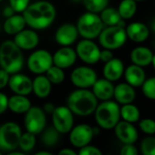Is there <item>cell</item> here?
I'll return each mask as SVG.
<instances>
[{
  "mask_svg": "<svg viewBox=\"0 0 155 155\" xmlns=\"http://www.w3.org/2000/svg\"><path fill=\"white\" fill-rule=\"evenodd\" d=\"M120 153L122 155H137L139 153L137 148L133 143H127L124 144L121 148Z\"/></svg>",
  "mask_w": 155,
  "mask_h": 155,
  "instance_id": "ab89813d",
  "label": "cell"
},
{
  "mask_svg": "<svg viewBox=\"0 0 155 155\" xmlns=\"http://www.w3.org/2000/svg\"><path fill=\"white\" fill-rule=\"evenodd\" d=\"M113 58H114L113 50L104 48V50L101 51V54H100V61H102L104 64L109 62V61L112 60Z\"/></svg>",
  "mask_w": 155,
  "mask_h": 155,
  "instance_id": "7bdbcfd3",
  "label": "cell"
},
{
  "mask_svg": "<svg viewBox=\"0 0 155 155\" xmlns=\"http://www.w3.org/2000/svg\"><path fill=\"white\" fill-rule=\"evenodd\" d=\"M100 17L106 26H112V25H119V24L124 20L121 17L118 9L114 7H106L100 13Z\"/></svg>",
  "mask_w": 155,
  "mask_h": 155,
  "instance_id": "83f0119b",
  "label": "cell"
},
{
  "mask_svg": "<svg viewBox=\"0 0 155 155\" xmlns=\"http://www.w3.org/2000/svg\"><path fill=\"white\" fill-rule=\"evenodd\" d=\"M114 85L113 82L107 80L106 78L97 79L94 84L92 86V92L95 97L100 101L111 100L114 97Z\"/></svg>",
  "mask_w": 155,
  "mask_h": 155,
  "instance_id": "d6986e66",
  "label": "cell"
},
{
  "mask_svg": "<svg viewBox=\"0 0 155 155\" xmlns=\"http://www.w3.org/2000/svg\"><path fill=\"white\" fill-rule=\"evenodd\" d=\"M93 130H94V135H96V134H99V129H98V128H93Z\"/></svg>",
  "mask_w": 155,
  "mask_h": 155,
  "instance_id": "681fc988",
  "label": "cell"
},
{
  "mask_svg": "<svg viewBox=\"0 0 155 155\" xmlns=\"http://www.w3.org/2000/svg\"><path fill=\"white\" fill-rule=\"evenodd\" d=\"M60 133L53 126L50 128H47L46 130L43 131L42 134V137H41V141L42 143L46 146V147H54L60 139Z\"/></svg>",
  "mask_w": 155,
  "mask_h": 155,
  "instance_id": "4dcf8cb0",
  "label": "cell"
},
{
  "mask_svg": "<svg viewBox=\"0 0 155 155\" xmlns=\"http://www.w3.org/2000/svg\"><path fill=\"white\" fill-rule=\"evenodd\" d=\"M36 155H52V153H50V152H47V151H39V152H37Z\"/></svg>",
  "mask_w": 155,
  "mask_h": 155,
  "instance_id": "7dc6e473",
  "label": "cell"
},
{
  "mask_svg": "<svg viewBox=\"0 0 155 155\" xmlns=\"http://www.w3.org/2000/svg\"><path fill=\"white\" fill-rule=\"evenodd\" d=\"M52 85L53 84L49 81L46 75L37 74L33 80V93L39 99H45L50 95Z\"/></svg>",
  "mask_w": 155,
  "mask_h": 155,
  "instance_id": "484cf974",
  "label": "cell"
},
{
  "mask_svg": "<svg viewBox=\"0 0 155 155\" xmlns=\"http://www.w3.org/2000/svg\"><path fill=\"white\" fill-rule=\"evenodd\" d=\"M136 2H141V1H145V0H135Z\"/></svg>",
  "mask_w": 155,
  "mask_h": 155,
  "instance_id": "db71d44e",
  "label": "cell"
},
{
  "mask_svg": "<svg viewBox=\"0 0 155 155\" xmlns=\"http://www.w3.org/2000/svg\"><path fill=\"white\" fill-rule=\"evenodd\" d=\"M51 115L53 126L61 134L70 133V131L74 127V114L67 105L55 107Z\"/></svg>",
  "mask_w": 155,
  "mask_h": 155,
  "instance_id": "30bf717a",
  "label": "cell"
},
{
  "mask_svg": "<svg viewBox=\"0 0 155 155\" xmlns=\"http://www.w3.org/2000/svg\"><path fill=\"white\" fill-rule=\"evenodd\" d=\"M24 153H23V152H16L15 150L13 151V152L8 153V154L9 155H24Z\"/></svg>",
  "mask_w": 155,
  "mask_h": 155,
  "instance_id": "c3c4849f",
  "label": "cell"
},
{
  "mask_svg": "<svg viewBox=\"0 0 155 155\" xmlns=\"http://www.w3.org/2000/svg\"><path fill=\"white\" fill-rule=\"evenodd\" d=\"M14 42L22 50H33L39 44V35L35 29H23L14 37Z\"/></svg>",
  "mask_w": 155,
  "mask_h": 155,
  "instance_id": "ac0fdd59",
  "label": "cell"
},
{
  "mask_svg": "<svg viewBox=\"0 0 155 155\" xmlns=\"http://www.w3.org/2000/svg\"><path fill=\"white\" fill-rule=\"evenodd\" d=\"M114 134L117 139L123 143L134 144L138 140V132L132 123L126 121H119L114 127Z\"/></svg>",
  "mask_w": 155,
  "mask_h": 155,
  "instance_id": "2e32d148",
  "label": "cell"
},
{
  "mask_svg": "<svg viewBox=\"0 0 155 155\" xmlns=\"http://www.w3.org/2000/svg\"><path fill=\"white\" fill-rule=\"evenodd\" d=\"M142 90L147 99L155 101V76L145 80L142 85Z\"/></svg>",
  "mask_w": 155,
  "mask_h": 155,
  "instance_id": "d590c367",
  "label": "cell"
},
{
  "mask_svg": "<svg viewBox=\"0 0 155 155\" xmlns=\"http://www.w3.org/2000/svg\"><path fill=\"white\" fill-rule=\"evenodd\" d=\"M139 127L143 133L148 135L155 134V120L150 118L142 119L139 123Z\"/></svg>",
  "mask_w": 155,
  "mask_h": 155,
  "instance_id": "8d00e7d4",
  "label": "cell"
},
{
  "mask_svg": "<svg viewBox=\"0 0 155 155\" xmlns=\"http://www.w3.org/2000/svg\"><path fill=\"white\" fill-rule=\"evenodd\" d=\"M121 118L124 121L134 124L137 123L140 120V110L138 107L132 104H123V106L120 109Z\"/></svg>",
  "mask_w": 155,
  "mask_h": 155,
  "instance_id": "f1b7e54d",
  "label": "cell"
},
{
  "mask_svg": "<svg viewBox=\"0 0 155 155\" xmlns=\"http://www.w3.org/2000/svg\"><path fill=\"white\" fill-rule=\"evenodd\" d=\"M79 35L76 25L72 23H64L61 25L55 31L54 40L62 46H70L77 40Z\"/></svg>",
  "mask_w": 155,
  "mask_h": 155,
  "instance_id": "5bb4252c",
  "label": "cell"
},
{
  "mask_svg": "<svg viewBox=\"0 0 155 155\" xmlns=\"http://www.w3.org/2000/svg\"><path fill=\"white\" fill-rule=\"evenodd\" d=\"M31 101L26 97V95L14 94L9 97L8 100V109L16 114H24L31 108Z\"/></svg>",
  "mask_w": 155,
  "mask_h": 155,
  "instance_id": "4316f807",
  "label": "cell"
},
{
  "mask_svg": "<svg viewBox=\"0 0 155 155\" xmlns=\"http://www.w3.org/2000/svg\"><path fill=\"white\" fill-rule=\"evenodd\" d=\"M22 135V130L18 124L6 122L0 126V151L2 153H10L16 150L19 146V141Z\"/></svg>",
  "mask_w": 155,
  "mask_h": 155,
  "instance_id": "52a82bcc",
  "label": "cell"
},
{
  "mask_svg": "<svg viewBox=\"0 0 155 155\" xmlns=\"http://www.w3.org/2000/svg\"><path fill=\"white\" fill-rule=\"evenodd\" d=\"M10 79V74L7 73L3 68L0 69V89H4L5 86L8 85Z\"/></svg>",
  "mask_w": 155,
  "mask_h": 155,
  "instance_id": "60d3db41",
  "label": "cell"
},
{
  "mask_svg": "<svg viewBox=\"0 0 155 155\" xmlns=\"http://www.w3.org/2000/svg\"><path fill=\"white\" fill-rule=\"evenodd\" d=\"M54 64L53 55L45 49L34 51L28 57L27 67L35 74H43Z\"/></svg>",
  "mask_w": 155,
  "mask_h": 155,
  "instance_id": "ba28073f",
  "label": "cell"
},
{
  "mask_svg": "<svg viewBox=\"0 0 155 155\" xmlns=\"http://www.w3.org/2000/svg\"><path fill=\"white\" fill-rule=\"evenodd\" d=\"M8 100L9 97L5 94L0 92V114H3L8 109Z\"/></svg>",
  "mask_w": 155,
  "mask_h": 155,
  "instance_id": "b9f144b4",
  "label": "cell"
},
{
  "mask_svg": "<svg viewBox=\"0 0 155 155\" xmlns=\"http://www.w3.org/2000/svg\"><path fill=\"white\" fill-rule=\"evenodd\" d=\"M120 109L119 104L112 99L98 104L94 111V119L97 125L104 130L114 129L121 119Z\"/></svg>",
  "mask_w": 155,
  "mask_h": 155,
  "instance_id": "277c9868",
  "label": "cell"
},
{
  "mask_svg": "<svg viewBox=\"0 0 155 155\" xmlns=\"http://www.w3.org/2000/svg\"><path fill=\"white\" fill-rule=\"evenodd\" d=\"M46 77L53 84H61L65 78L64 69L53 64L45 73Z\"/></svg>",
  "mask_w": 155,
  "mask_h": 155,
  "instance_id": "d6a6232c",
  "label": "cell"
},
{
  "mask_svg": "<svg viewBox=\"0 0 155 155\" xmlns=\"http://www.w3.org/2000/svg\"><path fill=\"white\" fill-rule=\"evenodd\" d=\"M152 29H153V31L155 33V20L152 23Z\"/></svg>",
  "mask_w": 155,
  "mask_h": 155,
  "instance_id": "f5cc1de1",
  "label": "cell"
},
{
  "mask_svg": "<svg viewBox=\"0 0 155 155\" xmlns=\"http://www.w3.org/2000/svg\"><path fill=\"white\" fill-rule=\"evenodd\" d=\"M70 80L75 87L88 89L96 82L97 74L89 66H78L71 73Z\"/></svg>",
  "mask_w": 155,
  "mask_h": 155,
  "instance_id": "7c38bea8",
  "label": "cell"
},
{
  "mask_svg": "<svg viewBox=\"0 0 155 155\" xmlns=\"http://www.w3.org/2000/svg\"><path fill=\"white\" fill-rule=\"evenodd\" d=\"M35 144H36L35 134L26 131V133L22 134L21 135L18 148L23 153H28V152H31L35 148Z\"/></svg>",
  "mask_w": 155,
  "mask_h": 155,
  "instance_id": "1f68e13d",
  "label": "cell"
},
{
  "mask_svg": "<svg viewBox=\"0 0 155 155\" xmlns=\"http://www.w3.org/2000/svg\"><path fill=\"white\" fill-rule=\"evenodd\" d=\"M117 9L123 19H131L136 14L137 2L135 0H122Z\"/></svg>",
  "mask_w": 155,
  "mask_h": 155,
  "instance_id": "f546056e",
  "label": "cell"
},
{
  "mask_svg": "<svg viewBox=\"0 0 155 155\" xmlns=\"http://www.w3.org/2000/svg\"><path fill=\"white\" fill-rule=\"evenodd\" d=\"M15 10H14V8L9 5L8 6H5V7L4 8L2 15H3V16H4V17L7 18V17H10V16L14 15H15Z\"/></svg>",
  "mask_w": 155,
  "mask_h": 155,
  "instance_id": "ee69618b",
  "label": "cell"
},
{
  "mask_svg": "<svg viewBox=\"0 0 155 155\" xmlns=\"http://www.w3.org/2000/svg\"><path fill=\"white\" fill-rule=\"evenodd\" d=\"M2 154V152H1V151H0V155Z\"/></svg>",
  "mask_w": 155,
  "mask_h": 155,
  "instance_id": "11a10c76",
  "label": "cell"
},
{
  "mask_svg": "<svg viewBox=\"0 0 155 155\" xmlns=\"http://www.w3.org/2000/svg\"><path fill=\"white\" fill-rule=\"evenodd\" d=\"M94 136L93 127L86 124H81L72 128L69 133V141L74 147L80 149L90 144Z\"/></svg>",
  "mask_w": 155,
  "mask_h": 155,
  "instance_id": "4fadbf2b",
  "label": "cell"
},
{
  "mask_svg": "<svg viewBox=\"0 0 155 155\" xmlns=\"http://www.w3.org/2000/svg\"><path fill=\"white\" fill-rule=\"evenodd\" d=\"M9 5L14 8L15 13H23L30 5V0H8Z\"/></svg>",
  "mask_w": 155,
  "mask_h": 155,
  "instance_id": "74e56055",
  "label": "cell"
},
{
  "mask_svg": "<svg viewBox=\"0 0 155 155\" xmlns=\"http://www.w3.org/2000/svg\"><path fill=\"white\" fill-rule=\"evenodd\" d=\"M8 86L14 94L27 96L33 92V80L24 74L15 73L10 75Z\"/></svg>",
  "mask_w": 155,
  "mask_h": 155,
  "instance_id": "9a60e30c",
  "label": "cell"
},
{
  "mask_svg": "<svg viewBox=\"0 0 155 155\" xmlns=\"http://www.w3.org/2000/svg\"><path fill=\"white\" fill-rule=\"evenodd\" d=\"M79 155H102L103 152L95 146L93 145H85L82 148H80L79 152H78Z\"/></svg>",
  "mask_w": 155,
  "mask_h": 155,
  "instance_id": "f35d334b",
  "label": "cell"
},
{
  "mask_svg": "<svg viewBox=\"0 0 155 155\" xmlns=\"http://www.w3.org/2000/svg\"><path fill=\"white\" fill-rule=\"evenodd\" d=\"M76 27L83 38L85 39H95L99 36L104 25L98 14L92 12H85L77 20Z\"/></svg>",
  "mask_w": 155,
  "mask_h": 155,
  "instance_id": "5b68a950",
  "label": "cell"
},
{
  "mask_svg": "<svg viewBox=\"0 0 155 155\" xmlns=\"http://www.w3.org/2000/svg\"><path fill=\"white\" fill-rule=\"evenodd\" d=\"M59 155H76L77 153L70 148H64V149H62L61 151H59L58 153Z\"/></svg>",
  "mask_w": 155,
  "mask_h": 155,
  "instance_id": "bcb514c9",
  "label": "cell"
},
{
  "mask_svg": "<svg viewBox=\"0 0 155 155\" xmlns=\"http://www.w3.org/2000/svg\"><path fill=\"white\" fill-rule=\"evenodd\" d=\"M25 128L27 132L35 135L40 134L46 125V114L38 106H31V108L25 114L24 120Z\"/></svg>",
  "mask_w": 155,
  "mask_h": 155,
  "instance_id": "9c48e42d",
  "label": "cell"
},
{
  "mask_svg": "<svg viewBox=\"0 0 155 155\" xmlns=\"http://www.w3.org/2000/svg\"><path fill=\"white\" fill-rule=\"evenodd\" d=\"M141 152L144 155H155V137L150 135L144 138L141 144Z\"/></svg>",
  "mask_w": 155,
  "mask_h": 155,
  "instance_id": "e575fe53",
  "label": "cell"
},
{
  "mask_svg": "<svg viewBox=\"0 0 155 155\" xmlns=\"http://www.w3.org/2000/svg\"><path fill=\"white\" fill-rule=\"evenodd\" d=\"M1 1H2V0H0V2H1Z\"/></svg>",
  "mask_w": 155,
  "mask_h": 155,
  "instance_id": "9f6ffc18",
  "label": "cell"
},
{
  "mask_svg": "<svg viewBox=\"0 0 155 155\" xmlns=\"http://www.w3.org/2000/svg\"><path fill=\"white\" fill-rule=\"evenodd\" d=\"M26 25L25 19L22 15L20 14H15L14 15L5 18L4 25H3V30L6 35H15L19 32H21L23 29H25Z\"/></svg>",
  "mask_w": 155,
  "mask_h": 155,
  "instance_id": "d4e9b609",
  "label": "cell"
},
{
  "mask_svg": "<svg viewBox=\"0 0 155 155\" xmlns=\"http://www.w3.org/2000/svg\"><path fill=\"white\" fill-rule=\"evenodd\" d=\"M114 97L120 104H132L136 97L134 87L128 83H122L114 87Z\"/></svg>",
  "mask_w": 155,
  "mask_h": 155,
  "instance_id": "603a6c76",
  "label": "cell"
},
{
  "mask_svg": "<svg viewBox=\"0 0 155 155\" xmlns=\"http://www.w3.org/2000/svg\"><path fill=\"white\" fill-rule=\"evenodd\" d=\"M124 65L121 59L114 57L112 60L104 64L103 74L104 78L111 82H116L122 78L124 74Z\"/></svg>",
  "mask_w": 155,
  "mask_h": 155,
  "instance_id": "ffe728a7",
  "label": "cell"
},
{
  "mask_svg": "<svg viewBox=\"0 0 155 155\" xmlns=\"http://www.w3.org/2000/svg\"><path fill=\"white\" fill-rule=\"evenodd\" d=\"M109 0H84L83 5L88 12L100 14L108 6Z\"/></svg>",
  "mask_w": 155,
  "mask_h": 155,
  "instance_id": "836d02e7",
  "label": "cell"
},
{
  "mask_svg": "<svg viewBox=\"0 0 155 155\" xmlns=\"http://www.w3.org/2000/svg\"><path fill=\"white\" fill-rule=\"evenodd\" d=\"M128 37L125 27L120 25L106 26L98 36L99 44L105 49L117 50L124 45Z\"/></svg>",
  "mask_w": 155,
  "mask_h": 155,
  "instance_id": "8992f818",
  "label": "cell"
},
{
  "mask_svg": "<svg viewBox=\"0 0 155 155\" xmlns=\"http://www.w3.org/2000/svg\"><path fill=\"white\" fill-rule=\"evenodd\" d=\"M152 64H153V69H154V71H155V54H153V62H152Z\"/></svg>",
  "mask_w": 155,
  "mask_h": 155,
  "instance_id": "816d5d0a",
  "label": "cell"
},
{
  "mask_svg": "<svg viewBox=\"0 0 155 155\" xmlns=\"http://www.w3.org/2000/svg\"><path fill=\"white\" fill-rule=\"evenodd\" d=\"M124 78L126 83L134 87H140L146 80V74L143 68L137 64H131L124 70Z\"/></svg>",
  "mask_w": 155,
  "mask_h": 155,
  "instance_id": "7402d4cb",
  "label": "cell"
},
{
  "mask_svg": "<svg viewBox=\"0 0 155 155\" xmlns=\"http://www.w3.org/2000/svg\"><path fill=\"white\" fill-rule=\"evenodd\" d=\"M75 51L77 57L87 64H94L100 61L101 50L92 39L84 38L79 41L76 45Z\"/></svg>",
  "mask_w": 155,
  "mask_h": 155,
  "instance_id": "8fae6325",
  "label": "cell"
},
{
  "mask_svg": "<svg viewBox=\"0 0 155 155\" xmlns=\"http://www.w3.org/2000/svg\"><path fill=\"white\" fill-rule=\"evenodd\" d=\"M76 51L70 46H63L53 54L54 64L62 69H66L73 66L76 62Z\"/></svg>",
  "mask_w": 155,
  "mask_h": 155,
  "instance_id": "e0dca14e",
  "label": "cell"
},
{
  "mask_svg": "<svg viewBox=\"0 0 155 155\" xmlns=\"http://www.w3.org/2000/svg\"><path fill=\"white\" fill-rule=\"evenodd\" d=\"M22 14L29 27L35 30H44L54 23L56 9L51 2L40 0L30 4Z\"/></svg>",
  "mask_w": 155,
  "mask_h": 155,
  "instance_id": "6da1fadb",
  "label": "cell"
},
{
  "mask_svg": "<svg viewBox=\"0 0 155 155\" xmlns=\"http://www.w3.org/2000/svg\"><path fill=\"white\" fill-rule=\"evenodd\" d=\"M24 65L22 49L11 40L3 42L0 45V67L10 74L19 73Z\"/></svg>",
  "mask_w": 155,
  "mask_h": 155,
  "instance_id": "3957f363",
  "label": "cell"
},
{
  "mask_svg": "<svg viewBox=\"0 0 155 155\" xmlns=\"http://www.w3.org/2000/svg\"><path fill=\"white\" fill-rule=\"evenodd\" d=\"M128 39L134 43H143L146 41L150 35L148 26L142 22H134L125 28Z\"/></svg>",
  "mask_w": 155,
  "mask_h": 155,
  "instance_id": "44dd1931",
  "label": "cell"
},
{
  "mask_svg": "<svg viewBox=\"0 0 155 155\" xmlns=\"http://www.w3.org/2000/svg\"><path fill=\"white\" fill-rule=\"evenodd\" d=\"M71 1L74 2V3H76V4H79V3L83 4V2H84V0H71Z\"/></svg>",
  "mask_w": 155,
  "mask_h": 155,
  "instance_id": "f907efd6",
  "label": "cell"
},
{
  "mask_svg": "<svg viewBox=\"0 0 155 155\" xmlns=\"http://www.w3.org/2000/svg\"><path fill=\"white\" fill-rule=\"evenodd\" d=\"M66 103L74 114L84 117L94 114L98 99L92 91L78 88L68 95Z\"/></svg>",
  "mask_w": 155,
  "mask_h": 155,
  "instance_id": "7a4b0ae2",
  "label": "cell"
},
{
  "mask_svg": "<svg viewBox=\"0 0 155 155\" xmlns=\"http://www.w3.org/2000/svg\"><path fill=\"white\" fill-rule=\"evenodd\" d=\"M153 54H154L150 48L145 46H137L132 50L130 54V59L133 64L145 67L152 64Z\"/></svg>",
  "mask_w": 155,
  "mask_h": 155,
  "instance_id": "cb8c5ba5",
  "label": "cell"
},
{
  "mask_svg": "<svg viewBox=\"0 0 155 155\" xmlns=\"http://www.w3.org/2000/svg\"><path fill=\"white\" fill-rule=\"evenodd\" d=\"M54 109H55V106L52 103H46V104H45V105L43 107V110L47 114H52L53 112L54 111Z\"/></svg>",
  "mask_w": 155,
  "mask_h": 155,
  "instance_id": "f6af8a7d",
  "label": "cell"
}]
</instances>
